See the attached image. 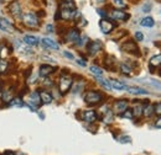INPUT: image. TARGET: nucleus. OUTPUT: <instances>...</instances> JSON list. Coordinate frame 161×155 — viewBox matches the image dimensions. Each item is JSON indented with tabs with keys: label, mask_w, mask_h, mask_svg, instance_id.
Instances as JSON below:
<instances>
[{
	"label": "nucleus",
	"mask_w": 161,
	"mask_h": 155,
	"mask_svg": "<svg viewBox=\"0 0 161 155\" xmlns=\"http://www.w3.org/2000/svg\"><path fill=\"white\" fill-rule=\"evenodd\" d=\"M21 20H22V23L29 28H37L41 23L40 18L36 15V12H32V11L22 12Z\"/></svg>",
	"instance_id": "obj_1"
},
{
	"label": "nucleus",
	"mask_w": 161,
	"mask_h": 155,
	"mask_svg": "<svg viewBox=\"0 0 161 155\" xmlns=\"http://www.w3.org/2000/svg\"><path fill=\"white\" fill-rule=\"evenodd\" d=\"M9 14L14 18V19H21L22 16V8H21V4L19 2V0H11L8 6H6Z\"/></svg>",
	"instance_id": "obj_2"
},
{
	"label": "nucleus",
	"mask_w": 161,
	"mask_h": 155,
	"mask_svg": "<svg viewBox=\"0 0 161 155\" xmlns=\"http://www.w3.org/2000/svg\"><path fill=\"white\" fill-rule=\"evenodd\" d=\"M84 101L89 106H96L103 101V95L98 91H87L84 94Z\"/></svg>",
	"instance_id": "obj_3"
},
{
	"label": "nucleus",
	"mask_w": 161,
	"mask_h": 155,
	"mask_svg": "<svg viewBox=\"0 0 161 155\" xmlns=\"http://www.w3.org/2000/svg\"><path fill=\"white\" fill-rule=\"evenodd\" d=\"M72 84H73V78L69 77L68 74L63 73L60 78V81H58V89H60V91L62 94H66L71 89Z\"/></svg>",
	"instance_id": "obj_4"
},
{
	"label": "nucleus",
	"mask_w": 161,
	"mask_h": 155,
	"mask_svg": "<svg viewBox=\"0 0 161 155\" xmlns=\"http://www.w3.org/2000/svg\"><path fill=\"white\" fill-rule=\"evenodd\" d=\"M121 51L123 52H126V53H131V54H135V56H140V52H139V48L136 46V43L134 41H126L121 44Z\"/></svg>",
	"instance_id": "obj_5"
},
{
	"label": "nucleus",
	"mask_w": 161,
	"mask_h": 155,
	"mask_svg": "<svg viewBox=\"0 0 161 155\" xmlns=\"http://www.w3.org/2000/svg\"><path fill=\"white\" fill-rule=\"evenodd\" d=\"M109 16L114 20V21H128V20L130 19V15L126 14L125 11L120 10V9H113L110 11Z\"/></svg>",
	"instance_id": "obj_6"
},
{
	"label": "nucleus",
	"mask_w": 161,
	"mask_h": 155,
	"mask_svg": "<svg viewBox=\"0 0 161 155\" xmlns=\"http://www.w3.org/2000/svg\"><path fill=\"white\" fill-rule=\"evenodd\" d=\"M102 48H103V43H102L99 39H97V41H91V42H88V44H87V52H88L89 56L97 54Z\"/></svg>",
	"instance_id": "obj_7"
},
{
	"label": "nucleus",
	"mask_w": 161,
	"mask_h": 155,
	"mask_svg": "<svg viewBox=\"0 0 161 155\" xmlns=\"http://www.w3.org/2000/svg\"><path fill=\"white\" fill-rule=\"evenodd\" d=\"M99 27H101V31L104 33V35H108V33H110L113 30H114V27H115V25L110 21V20L108 19H103L99 21Z\"/></svg>",
	"instance_id": "obj_8"
},
{
	"label": "nucleus",
	"mask_w": 161,
	"mask_h": 155,
	"mask_svg": "<svg viewBox=\"0 0 161 155\" xmlns=\"http://www.w3.org/2000/svg\"><path fill=\"white\" fill-rule=\"evenodd\" d=\"M113 110L115 113L121 115L125 110H128V101L126 100H118L114 102V106H113Z\"/></svg>",
	"instance_id": "obj_9"
},
{
	"label": "nucleus",
	"mask_w": 161,
	"mask_h": 155,
	"mask_svg": "<svg viewBox=\"0 0 161 155\" xmlns=\"http://www.w3.org/2000/svg\"><path fill=\"white\" fill-rule=\"evenodd\" d=\"M80 37V30L78 28H71L66 32V41L67 42H77Z\"/></svg>",
	"instance_id": "obj_10"
},
{
	"label": "nucleus",
	"mask_w": 161,
	"mask_h": 155,
	"mask_svg": "<svg viewBox=\"0 0 161 155\" xmlns=\"http://www.w3.org/2000/svg\"><path fill=\"white\" fill-rule=\"evenodd\" d=\"M97 118H98V116H97L96 111H92V110H87V111H84V112L82 113V119H83L84 122H88V123L96 122Z\"/></svg>",
	"instance_id": "obj_11"
},
{
	"label": "nucleus",
	"mask_w": 161,
	"mask_h": 155,
	"mask_svg": "<svg viewBox=\"0 0 161 155\" xmlns=\"http://www.w3.org/2000/svg\"><path fill=\"white\" fill-rule=\"evenodd\" d=\"M60 10V15H61V20H73L75 19V14L77 11L76 10H71V9H58Z\"/></svg>",
	"instance_id": "obj_12"
},
{
	"label": "nucleus",
	"mask_w": 161,
	"mask_h": 155,
	"mask_svg": "<svg viewBox=\"0 0 161 155\" xmlns=\"http://www.w3.org/2000/svg\"><path fill=\"white\" fill-rule=\"evenodd\" d=\"M0 30L4 31V32L11 33V32L14 31V25H13L10 21H8L6 19L0 18Z\"/></svg>",
	"instance_id": "obj_13"
},
{
	"label": "nucleus",
	"mask_w": 161,
	"mask_h": 155,
	"mask_svg": "<svg viewBox=\"0 0 161 155\" xmlns=\"http://www.w3.org/2000/svg\"><path fill=\"white\" fill-rule=\"evenodd\" d=\"M41 43H42V46L45 48H50V49H58L60 48V46H58V43L56 41H53V39L51 38H47V37L41 39Z\"/></svg>",
	"instance_id": "obj_14"
},
{
	"label": "nucleus",
	"mask_w": 161,
	"mask_h": 155,
	"mask_svg": "<svg viewBox=\"0 0 161 155\" xmlns=\"http://www.w3.org/2000/svg\"><path fill=\"white\" fill-rule=\"evenodd\" d=\"M29 101H30V103H31V105H34L35 107L41 106V103H42V102H41L39 91H32V92H30V95H29Z\"/></svg>",
	"instance_id": "obj_15"
},
{
	"label": "nucleus",
	"mask_w": 161,
	"mask_h": 155,
	"mask_svg": "<svg viewBox=\"0 0 161 155\" xmlns=\"http://www.w3.org/2000/svg\"><path fill=\"white\" fill-rule=\"evenodd\" d=\"M53 72H55V68H53V67H51V65H48V64H42L40 67L39 74H40L41 77L46 78V77H48V75H51Z\"/></svg>",
	"instance_id": "obj_16"
},
{
	"label": "nucleus",
	"mask_w": 161,
	"mask_h": 155,
	"mask_svg": "<svg viewBox=\"0 0 161 155\" xmlns=\"http://www.w3.org/2000/svg\"><path fill=\"white\" fill-rule=\"evenodd\" d=\"M14 97H15L14 88H9V89H6V90L3 91V101H4V102L9 103Z\"/></svg>",
	"instance_id": "obj_17"
},
{
	"label": "nucleus",
	"mask_w": 161,
	"mask_h": 155,
	"mask_svg": "<svg viewBox=\"0 0 161 155\" xmlns=\"http://www.w3.org/2000/svg\"><path fill=\"white\" fill-rule=\"evenodd\" d=\"M39 94H40V98H41V102H42V103L48 105V103H51V102H52L53 97H52V95H51L48 91L41 90V91H39Z\"/></svg>",
	"instance_id": "obj_18"
},
{
	"label": "nucleus",
	"mask_w": 161,
	"mask_h": 155,
	"mask_svg": "<svg viewBox=\"0 0 161 155\" xmlns=\"http://www.w3.org/2000/svg\"><path fill=\"white\" fill-rule=\"evenodd\" d=\"M24 43L27 44V46H37L40 43V39L36 36H32V35H25L24 36Z\"/></svg>",
	"instance_id": "obj_19"
},
{
	"label": "nucleus",
	"mask_w": 161,
	"mask_h": 155,
	"mask_svg": "<svg viewBox=\"0 0 161 155\" xmlns=\"http://www.w3.org/2000/svg\"><path fill=\"white\" fill-rule=\"evenodd\" d=\"M161 64V54H158V56H154L153 58L150 59V63H149V67H150V72L154 73V68H158Z\"/></svg>",
	"instance_id": "obj_20"
},
{
	"label": "nucleus",
	"mask_w": 161,
	"mask_h": 155,
	"mask_svg": "<svg viewBox=\"0 0 161 155\" xmlns=\"http://www.w3.org/2000/svg\"><path fill=\"white\" fill-rule=\"evenodd\" d=\"M126 91L134 95H147V91L140 89V88H134V86H126Z\"/></svg>",
	"instance_id": "obj_21"
},
{
	"label": "nucleus",
	"mask_w": 161,
	"mask_h": 155,
	"mask_svg": "<svg viewBox=\"0 0 161 155\" xmlns=\"http://www.w3.org/2000/svg\"><path fill=\"white\" fill-rule=\"evenodd\" d=\"M109 82H110L112 89H115V90H124V89H126V85H125L124 82H120L119 80L110 79V80H109Z\"/></svg>",
	"instance_id": "obj_22"
},
{
	"label": "nucleus",
	"mask_w": 161,
	"mask_h": 155,
	"mask_svg": "<svg viewBox=\"0 0 161 155\" xmlns=\"http://www.w3.org/2000/svg\"><path fill=\"white\" fill-rule=\"evenodd\" d=\"M104 65H105V68L112 70L114 68V65H115V58L113 56H107V58L104 60Z\"/></svg>",
	"instance_id": "obj_23"
},
{
	"label": "nucleus",
	"mask_w": 161,
	"mask_h": 155,
	"mask_svg": "<svg viewBox=\"0 0 161 155\" xmlns=\"http://www.w3.org/2000/svg\"><path fill=\"white\" fill-rule=\"evenodd\" d=\"M140 25L141 26H144V27H153V26L155 25V21H154L153 18L147 16V18H144V19L141 20Z\"/></svg>",
	"instance_id": "obj_24"
},
{
	"label": "nucleus",
	"mask_w": 161,
	"mask_h": 155,
	"mask_svg": "<svg viewBox=\"0 0 161 155\" xmlns=\"http://www.w3.org/2000/svg\"><path fill=\"white\" fill-rule=\"evenodd\" d=\"M142 115L146 117H150L154 115V106L153 105H147L142 108Z\"/></svg>",
	"instance_id": "obj_25"
},
{
	"label": "nucleus",
	"mask_w": 161,
	"mask_h": 155,
	"mask_svg": "<svg viewBox=\"0 0 161 155\" xmlns=\"http://www.w3.org/2000/svg\"><path fill=\"white\" fill-rule=\"evenodd\" d=\"M9 105H10V106H15V107H22V106H25L24 101L21 100L20 97H14V98L9 102Z\"/></svg>",
	"instance_id": "obj_26"
},
{
	"label": "nucleus",
	"mask_w": 161,
	"mask_h": 155,
	"mask_svg": "<svg viewBox=\"0 0 161 155\" xmlns=\"http://www.w3.org/2000/svg\"><path fill=\"white\" fill-rule=\"evenodd\" d=\"M97 78V81L101 84L103 88H105L107 90H112V86H110V82L107 80V79H103L102 77H96Z\"/></svg>",
	"instance_id": "obj_27"
},
{
	"label": "nucleus",
	"mask_w": 161,
	"mask_h": 155,
	"mask_svg": "<svg viewBox=\"0 0 161 155\" xmlns=\"http://www.w3.org/2000/svg\"><path fill=\"white\" fill-rule=\"evenodd\" d=\"M112 2H113V5L117 8V9H125L126 6H128V4H126V1L125 0H112Z\"/></svg>",
	"instance_id": "obj_28"
},
{
	"label": "nucleus",
	"mask_w": 161,
	"mask_h": 155,
	"mask_svg": "<svg viewBox=\"0 0 161 155\" xmlns=\"http://www.w3.org/2000/svg\"><path fill=\"white\" fill-rule=\"evenodd\" d=\"M142 106H141L140 103H138V105H135V107H134V110H131L133 111V115L135 117H140L142 115Z\"/></svg>",
	"instance_id": "obj_29"
},
{
	"label": "nucleus",
	"mask_w": 161,
	"mask_h": 155,
	"mask_svg": "<svg viewBox=\"0 0 161 155\" xmlns=\"http://www.w3.org/2000/svg\"><path fill=\"white\" fill-rule=\"evenodd\" d=\"M89 70H91L96 77H102V75H103V70H102L99 67H97V65H92V67L89 68Z\"/></svg>",
	"instance_id": "obj_30"
},
{
	"label": "nucleus",
	"mask_w": 161,
	"mask_h": 155,
	"mask_svg": "<svg viewBox=\"0 0 161 155\" xmlns=\"http://www.w3.org/2000/svg\"><path fill=\"white\" fill-rule=\"evenodd\" d=\"M120 70L121 73H124V74H126V75H130L131 74V68L130 67H128L126 64H120Z\"/></svg>",
	"instance_id": "obj_31"
},
{
	"label": "nucleus",
	"mask_w": 161,
	"mask_h": 155,
	"mask_svg": "<svg viewBox=\"0 0 161 155\" xmlns=\"http://www.w3.org/2000/svg\"><path fill=\"white\" fill-rule=\"evenodd\" d=\"M120 116L124 117V118H128V119H133L134 115H133V111H131V110H125V111L121 113Z\"/></svg>",
	"instance_id": "obj_32"
},
{
	"label": "nucleus",
	"mask_w": 161,
	"mask_h": 155,
	"mask_svg": "<svg viewBox=\"0 0 161 155\" xmlns=\"http://www.w3.org/2000/svg\"><path fill=\"white\" fill-rule=\"evenodd\" d=\"M8 69V62L5 59H0V73L6 72Z\"/></svg>",
	"instance_id": "obj_33"
},
{
	"label": "nucleus",
	"mask_w": 161,
	"mask_h": 155,
	"mask_svg": "<svg viewBox=\"0 0 161 155\" xmlns=\"http://www.w3.org/2000/svg\"><path fill=\"white\" fill-rule=\"evenodd\" d=\"M6 56H8L6 47H5V44H1V46H0V59H5Z\"/></svg>",
	"instance_id": "obj_34"
},
{
	"label": "nucleus",
	"mask_w": 161,
	"mask_h": 155,
	"mask_svg": "<svg viewBox=\"0 0 161 155\" xmlns=\"http://www.w3.org/2000/svg\"><path fill=\"white\" fill-rule=\"evenodd\" d=\"M154 113H156L158 116H161V102H158L156 105H154Z\"/></svg>",
	"instance_id": "obj_35"
},
{
	"label": "nucleus",
	"mask_w": 161,
	"mask_h": 155,
	"mask_svg": "<svg viewBox=\"0 0 161 155\" xmlns=\"http://www.w3.org/2000/svg\"><path fill=\"white\" fill-rule=\"evenodd\" d=\"M135 39H136L138 42H140V41L144 39V35H142L141 32H139V31H138V32H135Z\"/></svg>",
	"instance_id": "obj_36"
},
{
	"label": "nucleus",
	"mask_w": 161,
	"mask_h": 155,
	"mask_svg": "<svg viewBox=\"0 0 161 155\" xmlns=\"http://www.w3.org/2000/svg\"><path fill=\"white\" fill-rule=\"evenodd\" d=\"M119 142L120 143H130L131 142V139H130V137H121L120 139H119Z\"/></svg>",
	"instance_id": "obj_37"
},
{
	"label": "nucleus",
	"mask_w": 161,
	"mask_h": 155,
	"mask_svg": "<svg viewBox=\"0 0 161 155\" xmlns=\"http://www.w3.org/2000/svg\"><path fill=\"white\" fill-rule=\"evenodd\" d=\"M149 82H150L153 86H155V88H158V89H161V82H158V81H153V80H149Z\"/></svg>",
	"instance_id": "obj_38"
},
{
	"label": "nucleus",
	"mask_w": 161,
	"mask_h": 155,
	"mask_svg": "<svg viewBox=\"0 0 161 155\" xmlns=\"http://www.w3.org/2000/svg\"><path fill=\"white\" fill-rule=\"evenodd\" d=\"M150 9H151V5H150V4H145V5L142 6V11H144V12H147Z\"/></svg>",
	"instance_id": "obj_39"
},
{
	"label": "nucleus",
	"mask_w": 161,
	"mask_h": 155,
	"mask_svg": "<svg viewBox=\"0 0 161 155\" xmlns=\"http://www.w3.org/2000/svg\"><path fill=\"white\" fill-rule=\"evenodd\" d=\"M63 56H64V57H67V58H69V59H75V57H73V54H71L69 52H66V51L63 52Z\"/></svg>",
	"instance_id": "obj_40"
},
{
	"label": "nucleus",
	"mask_w": 161,
	"mask_h": 155,
	"mask_svg": "<svg viewBox=\"0 0 161 155\" xmlns=\"http://www.w3.org/2000/svg\"><path fill=\"white\" fill-rule=\"evenodd\" d=\"M46 30H47V32L51 33V32H53V26H52V25H47V26H46Z\"/></svg>",
	"instance_id": "obj_41"
},
{
	"label": "nucleus",
	"mask_w": 161,
	"mask_h": 155,
	"mask_svg": "<svg viewBox=\"0 0 161 155\" xmlns=\"http://www.w3.org/2000/svg\"><path fill=\"white\" fill-rule=\"evenodd\" d=\"M97 11H98V14H99L101 16H103V18H105V16H107V12H103V10H102V9H98Z\"/></svg>",
	"instance_id": "obj_42"
},
{
	"label": "nucleus",
	"mask_w": 161,
	"mask_h": 155,
	"mask_svg": "<svg viewBox=\"0 0 161 155\" xmlns=\"http://www.w3.org/2000/svg\"><path fill=\"white\" fill-rule=\"evenodd\" d=\"M77 63H78L80 65H82V67H86V65H87V64H86V62H83L82 59H78V60H77Z\"/></svg>",
	"instance_id": "obj_43"
},
{
	"label": "nucleus",
	"mask_w": 161,
	"mask_h": 155,
	"mask_svg": "<svg viewBox=\"0 0 161 155\" xmlns=\"http://www.w3.org/2000/svg\"><path fill=\"white\" fill-rule=\"evenodd\" d=\"M155 126L158 127V128H161V117L156 121V123H155Z\"/></svg>",
	"instance_id": "obj_44"
},
{
	"label": "nucleus",
	"mask_w": 161,
	"mask_h": 155,
	"mask_svg": "<svg viewBox=\"0 0 161 155\" xmlns=\"http://www.w3.org/2000/svg\"><path fill=\"white\" fill-rule=\"evenodd\" d=\"M159 74H160V77H161V70H160V72H159Z\"/></svg>",
	"instance_id": "obj_45"
}]
</instances>
